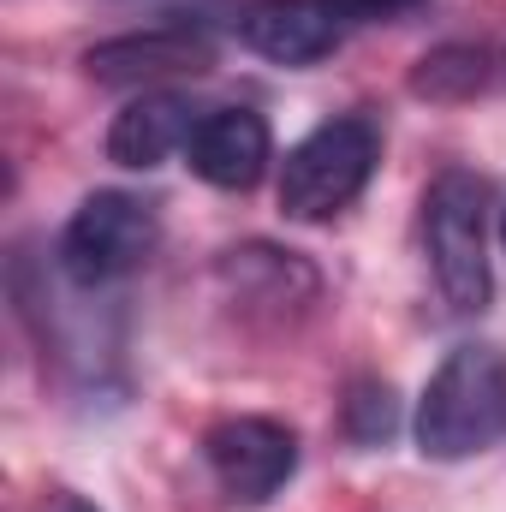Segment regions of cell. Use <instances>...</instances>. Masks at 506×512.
<instances>
[{
    "label": "cell",
    "instance_id": "cell-1",
    "mask_svg": "<svg viewBox=\"0 0 506 512\" xmlns=\"http://www.w3.org/2000/svg\"><path fill=\"white\" fill-rule=\"evenodd\" d=\"M417 447L423 459H477L506 441V346L489 340H465L441 358V370L429 376L417 399Z\"/></svg>",
    "mask_w": 506,
    "mask_h": 512
},
{
    "label": "cell",
    "instance_id": "cell-2",
    "mask_svg": "<svg viewBox=\"0 0 506 512\" xmlns=\"http://www.w3.org/2000/svg\"><path fill=\"white\" fill-rule=\"evenodd\" d=\"M423 239H429V268L447 298V310L477 316L489 310L495 274H489V185L477 173H441L423 197Z\"/></svg>",
    "mask_w": 506,
    "mask_h": 512
},
{
    "label": "cell",
    "instance_id": "cell-3",
    "mask_svg": "<svg viewBox=\"0 0 506 512\" xmlns=\"http://www.w3.org/2000/svg\"><path fill=\"white\" fill-rule=\"evenodd\" d=\"M381 161V131L364 114L328 120L316 126L304 143L286 149L280 167V209L292 221H334L346 203H358V191L370 185Z\"/></svg>",
    "mask_w": 506,
    "mask_h": 512
},
{
    "label": "cell",
    "instance_id": "cell-4",
    "mask_svg": "<svg viewBox=\"0 0 506 512\" xmlns=\"http://www.w3.org/2000/svg\"><path fill=\"white\" fill-rule=\"evenodd\" d=\"M161 227L155 209L131 191H96L72 209L66 233H60V268L72 286H114L131 268H143L155 251Z\"/></svg>",
    "mask_w": 506,
    "mask_h": 512
},
{
    "label": "cell",
    "instance_id": "cell-5",
    "mask_svg": "<svg viewBox=\"0 0 506 512\" xmlns=\"http://www.w3.org/2000/svg\"><path fill=\"white\" fill-rule=\"evenodd\" d=\"M203 465L233 507H262L292 483L298 435L274 417H227L203 435Z\"/></svg>",
    "mask_w": 506,
    "mask_h": 512
},
{
    "label": "cell",
    "instance_id": "cell-6",
    "mask_svg": "<svg viewBox=\"0 0 506 512\" xmlns=\"http://www.w3.org/2000/svg\"><path fill=\"white\" fill-rule=\"evenodd\" d=\"M84 66H90L96 84H143V90H155L161 78H197V72H209L215 66V42L203 30L161 24V30L114 36V42L90 48Z\"/></svg>",
    "mask_w": 506,
    "mask_h": 512
},
{
    "label": "cell",
    "instance_id": "cell-7",
    "mask_svg": "<svg viewBox=\"0 0 506 512\" xmlns=\"http://www.w3.org/2000/svg\"><path fill=\"white\" fill-rule=\"evenodd\" d=\"M191 173L215 191H251L274 161V137L256 108H215L191 137Z\"/></svg>",
    "mask_w": 506,
    "mask_h": 512
},
{
    "label": "cell",
    "instance_id": "cell-8",
    "mask_svg": "<svg viewBox=\"0 0 506 512\" xmlns=\"http://www.w3.org/2000/svg\"><path fill=\"white\" fill-rule=\"evenodd\" d=\"M197 126H203V114H197L191 96H179V90H143V96H131L126 108L114 114V126H108V161L149 173L167 155L191 149Z\"/></svg>",
    "mask_w": 506,
    "mask_h": 512
},
{
    "label": "cell",
    "instance_id": "cell-9",
    "mask_svg": "<svg viewBox=\"0 0 506 512\" xmlns=\"http://www.w3.org/2000/svg\"><path fill=\"white\" fill-rule=\"evenodd\" d=\"M239 42L274 66H310L340 42V24L322 0H251L239 12Z\"/></svg>",
    "mask_w": 506,
    "mask_h": 512
},
{
    "label": "cell",
    "instance_id": "cell-10",
    "mask_svg": "<svg viewBox=\"0 0 506 512\" xmlns=\"http://www.w3.org/2000/svg\"><path fill=\"white\" fill-rule=\"evenodd\" d=\"M483 84H489V54L471 48V42H447V48L423 54L417 72H411V90H417V96H435V102L477 96Z\"/></svg>",
    "mask_w": 506,
    "mask_h": 512
},
{
    "label": "cell",
    "instance_id": "cell-11",
    "mask_svg": "<svg viewBox=\"0 0 506 512\" xmlns=\"http://www.w3.org/2000/svg\"><path fill=\"white\" fill-rule=\"evenodd\" d=\"M393 423H399L393 387H387V382H358V387H352V399H346V435H352V441L376 447V441L393 435Z\"/></svg>",
    "mask_w": 506,
    "mask_h": 512
},
{
    "label": "cell",
    "instance_id": "cell-12",
    "mask_svg": "<svg viewBox=\"0 0 506 512\" xmlns=\"http://www.w3.org/2000/svg\"><path fill=\"white\" fill-rule=\"evenodd\" d=\"M322 6H328L334 24H376V18H399L423 0H322Z\"/></svg>",
    "mask_w": 506,
    "mask_h": 512
},
{
    "label": "cell",
    "instance_id": "cell-13",
    "mask_svg": "<svg viewBox=\"0 0 506 512\" xmlns=\"http://www.w3.org/2000/svg\"><path fill=\"white\" fill-rule=\"evenodd\" d=\"M54 512H96V507H90V501H60Z\"/></svg>",
    "mask_w": 506,
    "mask_h": 512
},
{
    "label": "cell",
    "instance_id": "cell-14",
    "mask_svg": "<svg viewBox=\"0 0 506 512\" xmlns=\"http://www.w3.org/2000/svg\"><path fill=\"white\" fill-rule=\"evenodd\" d=\"M501 245H506V209H501Z\"/></svg>",
    "mask_w": 506,
    "mask_h": 512
}]
</instances>
